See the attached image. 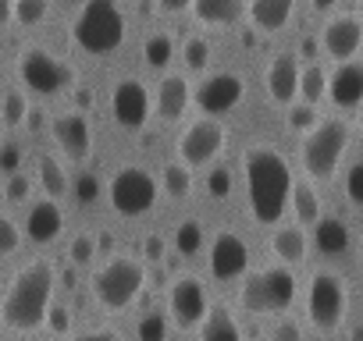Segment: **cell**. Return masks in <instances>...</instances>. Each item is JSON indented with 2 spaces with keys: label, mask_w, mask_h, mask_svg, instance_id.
I'll return each instance as SVG.
<instances>
[{
  "label": "cell",
  "mask_w": 363,
  "mask_h": 341,
  "mask_svg": "<svg viewBox=\"0 0 363 341\" xmlns=\"http://www.w3.org/2000/svg\"><path fill=\"white\" fill-rule=\"evenodd\" d=\"M107 196L121 217H143L157 203V182L143 167H121L107 185Z\"/></svg>",
  "instance_id": "9"
},
{
  "label": "cell",
  "mask_w": 363,
  "mask_h": 341,
  "mask_svg": "<svg viewBox=\"0 0 363 341\" xmlns=\"http://www.w3.org/2000/svg\"><path fill=\"white\" fill-rule=\"evenodd\" d=\"M193 100H196V107H200L203 114H225V110H232V107L242 100V79L232 75V71L207 75V79L196 86Z\"/></svg>",
  "instance_id": "13"
},
{
  "label": "cell",
  "mask_w": 363,
  "mask_h": 341,
  "mask_svg": "<svg viewBox=\"0 0 363 341\" xmlns=\"http://www.w3.org/2000/svg\"><path fill=\"white\" fill-rule=\"evenodd\" d=\"M299 57L296 54H278L271 64H267V93L271 100L278 103H292L296 93H299Z\"/></svg>",
  "instance_id": "16"
},
{
  "label": "cell",
  "mask_w": 363,
  "mask_h": 341,
  "mask_svg": "<svg viewBox=\"0 0 363 341\" xmlns=\"http://www.w3.org/2000/svg\"><path fill=\"white\" fill-rule=\"evenodd\" d=\"M22 245V231L15 228V221H8V217H0V256H8V253H15Z\"/></svg>",
  "instance_id": "37"
},
{
  "label": "cell",
  "mask_w": 363,
  "mask_h": 341,
  "mask_svg": "<svg viewBox=\"0 0 363 341\" xmlns=\"http://www.w3.org/2000/svg\"><path fill=\"white\" fill-rule=\"evenodd\" d=\"M189 82L182 79V75H167L164 82H160V89H157V114L164 117V121H174V117H182L186 114V107H189Z\"/></svg>",
  "instance_id": "20"
},
{
  "label": "cell",
  "mask_w": 363,
  "mask_h": 341,
  "mask_svg": "<svg viewBox=\"0 0 363 341\" xmlns=\"http://www.w3.org/2000/svg\"><path fill=\"white\" fill-rule=\"evenodd\" d=\"M289 125H292V128L313 132V128H317V110H313L310 103H296V107L289 110Z\"/></svg>",
  "instance_id": "38"
},
{
  "label": "cell",
  "mask_w": 363,
  "mask_h": 341,
  "mask_svg": "<svg viewBox=\"0 0 363 341\" xmlns=\"http://www.w3.org/2000/svg\"><path fill=\"white\" fill-rule=\"evenodd\" d=\"M18 75L40 96H54V93H65V89L75 86L72 64H65L61 57L47 54L43 47H29V50L18 54Z\"/></svg>",
  "instance_id": "7"
},
{
  "label": "cell",
  "mask_w": 363,
  "mask_h": 341,
  "mask_svg": "<svg viewBox=\"0 0 363 341\" xmlns=\"http://www.w3.org/2000/svg\"><path fill=\"white\" fill-rule=\"evenodd\" d=\"M72 36L89 54H111L125 40V15L114 0H89V4L75 15Z\"/></svg>",
  "instance_id": "3"
},
{
  "label": "cell",
  "mask_w": 363,
  "mask_h": 341,
  "mask_svg": "<svg viewBox=\"0 0 363 341\" xmlns=\"http://www.w3.org/2000/svg\"><path fill=\"white\" fill-rule=\"evenodd\" d=\"M345 306H349L345 281H342L338 274H331V270L313 274L310 291H306V313H310L313 327L324 330V334L338 330V323L345 320Z\"/></svg>",
  "instance_id": "8"
},
{
  "label": "cell",
  "mask_w": 363,
  "mask_h": 341,
  "mask_svg": "<svg viewBox=\"0 0 363 341\" xmlns=\"http://www.w3.org/2000/svg\"><path fill=\"white\" fill-rule=\"evenodd\" d=\"M171 50H174V43H171L167 33H153V36L146 40V47H143V54H146V61H150L153 68H164V64L171 61Z\"/></svg>",
  "instance_id": "31"
},
{
  "label": "cell",
  "mask_w": 363,
  "mask_h": 341,
  "mask_svg": "<svg viewBox=\"0 0 363 341\" xmlns=\"http://www.w3.org/2000/svg\"><path fill=\"white\" fill-rule=\"evenodd\" d=\"M345 196H349V203L363 207V160H356L345 170Z\"/></svg>",
  "instance_id": "36"
},
{
  "label": "cell",
  "mask_w": 363,
  "mask_h": 341,
  "mask_svg": "<svg viewBox=\"0 0 363 341\" xmlns=\"http://www.w3.org/2000/svg\"><path fill=\"white\" fill-rule=\"evenodd\" d=\"M317 47H320V43H317L313 36H303V40H299V54H296V57H310V64H313V57H317Z\"/></svg>",
  "instance_id": "46"
},
{
  "label": "cell",
  "mask_w": 363,
  "mask_h": 341,
  "mask_svg": "<svg viewBox=\"0 0 363 341\" xmlns=\"http://www.w3.org/2000/svg\"><path fill=\"white\" fill-rule=\"evenodd\" d=\"M143 284H146V270L132 256H114L93 274V295L111 313H121L125 306H132V299L143 291Z\"/></svg>",
  "instance_id": "4"
},
{
  "label": "cell",
  "mask_w": 363,
  "mask_h": 341,
  "mask_svg": "<svg viewBox=\"0 0 363 341\" xmlns=\"http://www.w3.org/2000/svg\"><path fill=\"white\" fill-rule=\"evenodd\" d=\"M4 125H22L26 121V114H29V103H26V96L22 93H8L4 96Z\"/></svg>",
  "instance_id": "35"
},
{
  "label": "cell",
  "mask_w": 363,
  "mask_h": 341,
  "mask_svg": "<svg viewBox=\"0 0 363 341\" xmlns=\"http://www.w3.org/2000/svg\"><path fill=\"white\" fill-rule=\"evenodd\" d=\"M328 96L335 107H359L363 103V64L359 61L338 64L335 75L328 79Z\"/></svg>",
  "instance_id": "17"
},
{
  "label": "cell",
  "mask_w": 363,
  "mask_h": 341,
  "mask_svg": "<svg viewBox=\"0 0 363 341\" xmlns=\"http://www.w3.org/2000/svg\"><path fill=\"white\" fill-rule=\"evenodd\" d=\"M352 341H363V327H356V330H352Z\"/></svg>",
  "instance_id": "52"
},
{
  "label": "cell",
  "mask_w": 363,
  "mask_h": 341,
  "mask_svg": "<svg viewBox=\"0 0 363 341\" xmlns=\"http://www.w3.org/2000/svg\"><path fill=\"white\" fill-rule=\"evenodd\" d=\"M242 11V0H196L193 4V15L203 25H232Z\"/></svg>",
  "instance_id": "23"
},
{
  "label": "cell",
  "mask_w": 363,
  "mask_h": 341,
  "mask_svg": "<svg viewBox=\"0 0 363 341\" xmlns=\"http://www.w3.org/2000/svg\"><path fill=\"white\" fill-rule=\"evenodd\" d=\"M0 341H4V337H0Z\"/></svg>",
  "instance_id": "56"
},
{
  "label": "cell",
  "mask_w": 363,
  "mask_h": 341,
  "mask_svg": "<svg viewBox=\"0 0 363 341\" xmlns=\"http://www.w3.org/2000/svg\"><path fill=\"white\" fill-rule=\"evenodd\" d=\"M359 128H363V103H359Z\"/></svg>",
  "instance_id": "54"
},
{
  "label": "cell",
  "mask_w": 363,
  "mask_h": 341,
  "mask_svg": "<svg viewBox=\"0 0 363 341\" xmlns=\"http://www.w3.org/2000/svg\"><path fill=\"white\" fill-rule=\"evenodd\" d=\"M246 167V200L260 224H278L285 203L292 200V167L271 146H250L242 156Z\"/></svg>",
  "instance_id": "1"
},
{
  "label": "cell",
  "mask_w": 363,
  "mask_h": 341,
  "mask_svg": "<svg viewBox=\"0 0 363 341\" xmlns=\"http://www.w3.org/2000/svg\"><path fill=\"white\" fill-rule=\"evenodd\" d=\"M160 253H164V238H160V235H150V238H146V256L157 260Z\"/></svg>",
  "instance_id": "49"
},
{
  "label": "cell",
  "mask_w": 363,
  "mask_h": 341,
  "mask_svg": "<svg viewBox=\"0 0 363 341\" xmlns=\"http://www.w3.org/2000/svg\"><path fill=\"white\" fill-rule=\"evenodd\" d=\"M182 57H186V64H189L193 71L207 68V61H211V47H207V40H203V36H189L186 47H182Z\"/></svg>",
  "instance_id": "34"
},
{
  "label": "cell",
  "mask_w": 363,
  "mask_h": 341,
  "mask_svg": "<svg viewBox=\"0 0 363 341\" xmlns=\"http://www.w3.org/2000/svg\"><path fill=\"white\" fill-rule=\"evenodd\" d=\"M211 313V302H207V291L196 277H178L171 284V316L178 320V327H200Z\"/></svg>",
  "instance_id": "12"
},
{
  "label": "cell",
  "mask_w": 363,
  "mask_h": 341,
  "mask_svg": "<svg viewBox=\"0 0 363 341\" xmlns=\"http://www.w3.org/2000/svg\"><path fill=\"white\" fill-rule=\"evenodd\" d=\"M72 341H121V337L111 334V330H93V334H79V337H72Z\"/></svg>",
  "instance_id": "48"
},
{
  "label": "cell",
  "mask_w": 363,
  "mask_h": 341,
  "mask_svg": "<svg viewBox=\"0 0 363 341\" xmlns=\"http://www.w3.org/2000/svg\"><path fill=\"white\" fill-rule=\"evenodd\" d=\"M61 228H65V214H61V207H57L54 200H40V203L29 210L26 231H29L33 242L47 245V242H54V238L61 235Z\"/></svg>",
  "instance_id": "19"
},
{
  "label": "cell",
  "mask_w": 363,
  "mask_h": 341,
  "mask_svg": "<svg viewBox=\"0 0 363 341\" xmlns=\"http://www.w3.org/2000/svg\"><path fill=\"white\" fill-rule=\"evenodd\" d=\"M299 93H303V103H310V107L328 93V75H324V68H320L317 61L299 71Z\"/></svg>",
  "instance_id": "27"
},
{
  "label": "cell",
  "mask_w": 363,
  "mask_h": 341,
  "mask_svg": "<svg viewBox=\"0 0 363 341\" xmlns=\"http://www.w3.org/2000/svg\"><path fill=\"white\" fill-rule=\"evenodd\" d=\"M75 107H82V110L93 107V89H89V86H79V89H75Z\"/></svg>",
  "instance_id": "47"
},
{
  "label": "cell",
  "mask_w": 363,
  "mask_h": 341,
  "mask_svg": "<svg viewBox=\"0 0 363 341\" xmlns=\"http://www.w3.org/2000/svg\"><path fill=\"white\" fill-rule=\"evenodd\" d=\"M239 302L250 313H285L296 302V277L289 267H267L242 281Z\"/></svg>",
  "instance_id": "5"
},
{
  "label": "cell",
  "mask_w": 363,
  "mask_h": 341,
  "mask_svg": "<svg viewBox=\"0 0 363 341\" xmlns=\"http://www.w3.org/2000/svg\"><path fill=\"white\" fill-rule=\"evenodd\" d=\"M50 295H54V270L47 263H29L8 284L0 316L15 330H36L50 313Z\"/></svg>",
  "instance_id": "2"
},
{
  "label": "cell",
  "mask_w": 363,
  "mask_h": 341,
  "mask_svg": "<svg viewBox=\"0 0 363 341\" xmlns=\"http://www.w3.org/2000/svg\"><path fill=\"white\" fill-rule=\"evenodd\" d=\"M200 341H242V330L225 306H214L200 323Z\"/></svg>",
  "instance_id": "22"
},
{
  "label": "cell",
  "mask_w": 363,
  "mask_h": 341,
  "mask_svg": "<svg viewBox=\"0 0 363 341\" xmlns=\"http://www.w3.org/2000/svg\"><path fill=\"white\" fill-rule=\"evenodd\" d=\"M250 267V249L235 231H221L211 245V274L218 281H235Z\"/></svg>",
  "instance_id": "14"
},
{
  "label": "cell",
  "mask_w": 363,
  "mask_h": 341,
  "mask_svg": "<svg viewBox=\"0 0 363 341\" xmlns=\"http://www.w3.org/2000/svg\"><path fill=\"white\" fill-rule=\"evenodd\" d=\"M15 18V0H0V25H8Z\"/></svg>",
  "instance_id": "50"
},
{
  "label": "cell",
  "mask_w": 363,
  "mask_h": 341,
  "mask_svg": "<svg viewBox=\"0 0 363 341\" xmlns=\"http://www.w3.org/2000/svg\"><path fill=\"white\" fill-rule=\"evenodd\" d=\"M274 341H303V330H299V323L296 320H278V327H274Z\"/></svg>",
  "instance_id": "44"
},
{
  "label": "cell",
  "mask_w": 363,
  "mask_h": 341,
  "mask_svg": "<svg viewBox=\"0 0 363 341\" xmlns=\"http://www.w3.org/2000/svg\"><path fill=\"white\" fill-rule=\"evenodd\" d=\"M111 114L121 128H143L150 117V93L139 79H121L111 93Z\"/></svg>",
  "instance_id": "11"
},
{
  "label": "cell",
  "mask_w": 363,
  "mask_h": 341,
  "mask_svg": "<svg viewBox=\"0 0 363 341\" xmlns=\"http://www.w3.org/2000/svg\"><path fill=\"white\" fill-rule=\"evenodd\" d=\"M292 210L299 217V224H317L320 221V196L310 182H292Z\"/></svg>",
  "instance_id": "26"
},
{
  "label": "cell",
  "mask_w": 363,
  "mask_h": 341,
  "mask_svg": "<svg viewBox=\"0 0 363 341\" xmlns=\"http://www.w3.org/2000/svg\"><path fill=\"white\" fill-rule=\"evenodd\" d=\"M160 8H164V11H182V8H186V0H164Z\"/></svg>",
  "instance_id": "51"
},
{
  "label": "cell",
  "mask_w": 363,
  "mask_h": 341,
  "mask_svg": "<svg viewBox=\"0 0 363 341\" xmlns=\"http://www.w3.org/2000/svg\"><path fill=\"white\" fill-rule=\"evenodd\" d=\"M349 146V125L342 117H328V121H317L313 132H306L303 139V167H306V175L324 182L335 175V167L342 160Z\"/></svg>",
  "instance_id": "6"
},
{
  "label": "cell",
  "mask_w": 363,
  "mask_h": 341,
  "mask_svg": "<svg viewBox=\"0 0 363 341\" xmlns=\"http://www.w3.org/2000/svg\"><path fill=\"white\" fill-rule=\"evenodd\" d=\"M164 189H167L171 196H186V192L193 189V175H189V167L182 163V160L164 167Z\"/></svg>",
  "instance_id": "30"
},
{
  "label": "cell",
  "mask_w": 363,
  "mask_h": 341,
  "mask_svg": "<svg viewBox=\"0 0 363 341\" xmlns=\"http://www.w3.org/2000/svg\"><path fill=\"white\" fill-rule=\"evenodd\" d=\"M356 18H359V25H363V4H359V11H356Z\"/></svg>",
  "instance_id": "53"
},
{
  "label": "cell",
  "mask_w": 363,
  "mask_h": 341,
  "mask_svg": "<svg viewBox=\"0 0 363 341\" xmlns=\"http://www.w3.org/2000/svg\"><path fill=\"white\" fill-rule=\"evenodd\" d=\"M47 11H50L47 0H15V22H22V25H36V22H43Z\"/></svg>",
  "instance_id": "33"
},
{
  "label": "cell",
  "mask_w": 363,
  "mask_h": 341,
  "mask_svg": "<svg viewBox=\"0 0 363 341\" xmlns=\"http://www.w3.org/2000/svg\"><path fill=\"white\" fill-rule=\"evenodd\" d=\"M221 142H225V128L214 117H200V121H193L186 132H182L178 156H182V163H186V167H203L207 160L218 156Z\"/></svg>",
  "instance_id": "10"
},
{
  "label": "cell",
  "mask_w": 363,
  "mask_h": 341,
  "mask_svg": "<svg viewBox=\"0 0 363 341\" xmlns=\"http://www.w3.org/2000/svg\"><path fill=\"white\" fill-rule=\"evenodd\" d=\"M139 341H164L167 337V316L164 313H146L135 327Z\"/></svg>",
  "instance_id": "32"
},
{
  "label": "cell",
  "mask_w": 363,
  "mask_h": 341,
  "mask_svg": "<svg viewBox=\"0 0 363 341\" xmlns=\"http://www.w3.org/2000/svg\"><path fill=\"white\" fill-rule=\"evenodd\" d=\"M363 43V25L356 15H335L324 33H320V47L328 50V57H335L338 64H345Z\"/></svg>",
  "instance_id": "15"
},
{
  "label": "cell",
  "mask_w": 363,
  "mask_h": 341,
  "mask_svg": "<svg viewBox=\"0 0 363 341\" xmlns=\"http://www.w3.org/2000/svg\"><path fill=\"white\" fill-rule=\"evenodd\" d=\"M96 256V238H89V235H79L75 242H72V263H89Z\"/></svg>",
  "instance_id": "39"
},
{
  "label": "cell",
  "mask_w": 363,
  "mask_h": 341,
  "mask_svg": "<svg viewBox=\"0 0 363 341\" xmlns=\"http://www.w3.org/2000/svg\"><path fill=\"white\" fill-rule=\"evenodd\" d=\"M250 18L260 29L274 33V29H281L292 18V0H253V4H250Z\"/></svg>",
  "instance_id": "24"
},
{
  "label": "cell",
  "mask_w": 363,
  "mask_h": 341,
  "mask_svg": "<svg viewBox=\"0 0 363 341\" xmlns=\"http://www.w3.org/2000/svg\"><path fill=\"white\" fill-rule=\"evenodd\" d=\"M313 245L324 253V256H342L349 249V228L338 221V217H320L313 224Z\"/></svg>",
  "instance_id": "21"
},
{
  "label": "cell",
  "mask_w": 363,
  "mask_h": 341,
  "mask_svg": "<svg viewBox=\"0 0 363 341\" xmlns=\"http://www.w3.org/2000/svg\"><path fill=\"white\" fill-rule=\"evenodd\" d=\"M200 245H203V224L200 221H182L178 231H174V249L182 256H193V253H200Z\"/></svg>",
  "instance_id": "29"
},
{
  "label": "cell",
  "mask_w": 363,
  "mask_h": 341,
  "mask_svg": "<svg viewBox=\"0 0 363 341\" xmlns=\"http://www.w3.org/2000/svg\"><path fill=\"white\" fill-rule=\"evenodd\" d=\"M40 182H43V189H47L50 200H61L65 189H68V175H65V167L54 156H43L40 160Z\"/></svg>",
  "instance_id": "28"
},
{
  "label": "cell",
  "mask_w": 363,
  "mask_h": 341,
  "mask_svg": "<svg viewBox=\"0 0 363 341\" xmlns=\"http://www.w3.org/2000/svg\"><path fill=\"white\" fill-rule=\"evenodd\" d=\"M29 189H33V182H29V175H11V182H8V200L11 203H22L26 196H29Z\"/></svg>",
  "instance_id": "42"
},
{
  "label": "cell",
  "mask_w": 363,
  "mask_h": 341,
  "mask_svg": "<svg viewBox=\"0 0 363 341\" xmlns=\"http://www.w3.org/2000/svg\"><path fill=\"white\" fill-rule=\"evenodd\" d=\"M47 323H50V330H54V334H68V327H72V313H68L65 306H50Z\"/></svg>",
  "instance_id": "43"
},
{
  "label": "cell",
  "mask_w": 363,
  "mask_h": 341,
  "mask_svg": "<svg viewBox=\"0 0 363 341\" xmlns=\"http://www.w3.org/2000/svg\"><path fill=\"white\" fill-rule=\"evenodd\" d=\"M54 135H57L61 149H65L72 160H86V156H89V142H93V135H89V121H86L79 110L61 114V117L54 121Z\"/></svg>",
  "instance_id": "18"
},
{
  "label": "cell",
  "mask_w": 363,
  "mask_h": 341,
  "mask_svg": "<svg viewBox=\"0 0 363 341\" xmlns=\"http://www.w3.org/2000/svg\"><path fill=\"white\" fill-rule=\"evenodd\" d=\"M0 128H4V117H0Z\"/></svg>",
  "instance_id": "55"
},
{
  "label": "cell",
  "mask_w": 363,
  "mask_h": 341,
  "mask_svg": "<svg viewBox=\"0 0 363 341\" xmlns=\"http://www.w3.org/2000/svg\"><path fill=\"white\" fill-rule=\"evenodd\" d=\"M207 189H211V196H228V192H232V175H228L225 167L211 170V178H207Z\"/></svg>",
  "instance_id": "40"
},
{
  "label": "cell",
  "mask_w": 363,
  "mask_h": 341,
  "mask_svg": "<svg viewBox=\"0 0 363 341\" xmlns=\"http://www.w3.org/2000/svg\"><path fill=\"white\" fill-rule=\"evenodd\" d=\"M96 192H100L96 175H82V178H79V185H75V200L86 207V203H93V200H96Z\"/></svg>",
  "instance_id": "41"
},
{
  "label": "cell",
  "mask_w": 363,
  "mask_h": 341,
  "mask_svg": "<svg viewBox=\"0 0 363 341\" xmlns=\"http://www.w3.org/2000/svg\"><path fill=\"white\" fill-rule=\"evenodd\" d=\"M0 163L18 175V149H15V146H4V149H0Z\"/></svg>",
  "instance_id": "45"
},
{
  "label": "cell",
  "mask_w": 363,
  "mask_h": 341,
  "mask_svg": "<svg viewBox=\"0 0 363 341\" xmlns=\"http://www.w3.org/2000/svg\"><path fill=\"white\" fill-rule=\"evenodd\" d=\"M271 249L281 263H299L306 256V235L303 228H278L271 238Z\"/></svg>",
  "instance_id": "25"
}]
</instances>
